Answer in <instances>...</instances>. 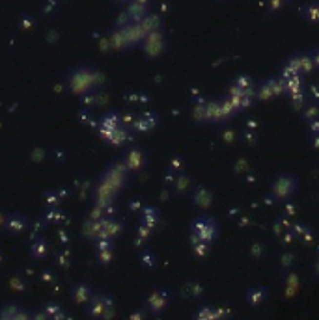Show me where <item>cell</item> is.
<instances>
[{"mask_svg":"<svg viewBox=\"0 0 319 320\" xmlns=\"http://www.w3.org/2000/svg\"><path fill=\"white\" fill-rule=\"evenodd\" d=\"M94 307H90V313L94 315V317H99V315H103L106 309V307H110L112 305V301H110V298L108 296H97L96 300H94V303H92Z\"/></svg>","mask_w":319,"mask_h":320,"instance_id":"cell-1","label":"cell"},{"mask_svg":"<svg viewBox=\"0 0 319 320\" xmlns=\"http://www.w3.org/2000/svg\"><path fill=\"white\" fill-rule=\"evenodd\" d=\"M73 296L77 301H86V300L92 296V292L88 287H77V292H73Z\"/></svg>","mask_w":319,"mask_h":320,"instance_id":"cell-2","label":"cell"}]
</instances>
